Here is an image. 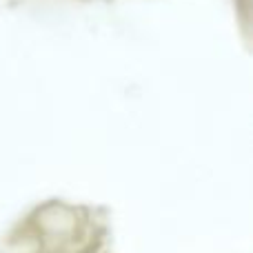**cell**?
Listing matches in <instances>:
<instances>
[]
</instances>
